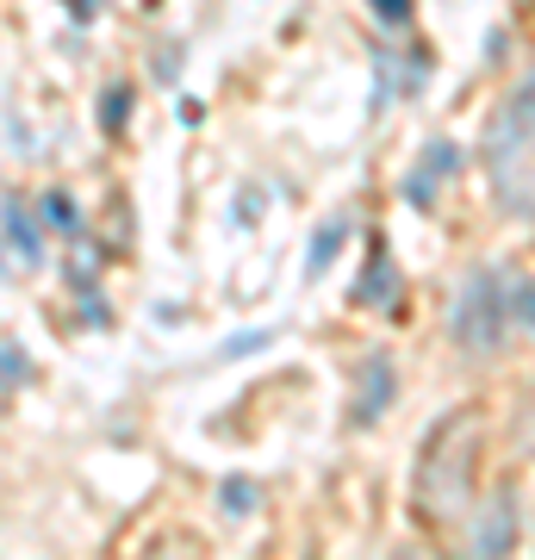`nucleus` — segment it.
<instances>
[{"label": "nucleus", "instance_id": "nucleus-1", "mask_svg": "<svg viewBox=\"0 0 535 560\" xmlns=\"http://www.w3.org/2000/svg\"><path fill=\"white\" fill-rule=\"evenodd\" d=\"M486 162H492V180H511V187H504L511 212L530 219V212H535V81L516 94L511 106H504V113H498Z\"/></svg>", "mask_w": 535, "mask_h": 560}, {"label": "nucleus", "instance_id": "nucleus-3", "mask_svg": "<svg viewBox=\"0 0 535 560\" xmlns=\"http://www.w3.org/2000/svg\"><path fill=\"white\" fill-rule=\"evenodd\" d=\"M386 399H393V368H386V361H368V368H361V399H356V423H374L380 411H386Z\"/></svg>", "mask_w": 535, "mask_h": 560}, {"label": "nucleus", "instance_id": "nucleus-11", "mask_svg": "<svg viewBox=\"0 0 535 560\" xmlns=\"http://www.w3.org/2000/svg\"><path fill=\"white\" fill-rule=\"evenodd\" d=\"M268 342V330H249V337H237V342H224V355H243V349H261Z\"/></svg>", "mask_w": 535, "mask_h": 560}, {"label": "nucleus", "instance_id": "nucleus-12", "mask_svg": "<svg viewBox=\"0 0 535 560\" xmlns=\"http://www.w3.org/2000/svg\"><path fill=\"white\" fill-rule=\"evenodd\" d=\"M380 13H386V20H405V13H411V0H374Z\"/></svg>", "mask_w": 535, "mask_h": 560}, {"label": "nucleus", "instance_id": "nucleus-6", "mask_svg": "<svg viewBox=\"0 0 535 560\" xmlns=\"http://www.w3.org/2000/svg\"><path fill=\"white\" fill-rule=\"evenodd\" d=\"M430 156H437V162H423V168H417V175L405 180V194H411V200H423V194H430V187H437V180L449 175V168H455V150H449V143H437Z\"/></svg>", "mask_w": 535, "mask_h": 560}, {"label": "nucleus", "instance_id": "nucleus-7", "mask_svg": "<svg viewBox=\"0 0 535 560\" xmlns=\"http://www.w3.org/2000/svg\"><path fill=\"white\" fill-rule=\"evenodd\" d=\"M374 293H386V300L398 293V275H393V261L386 256H380L374 268H368V280H361V300H374Z\"/></svg>", "mask_w": 535, "mask_h": 560}, {"label": "nucleus", "instance_id": "nucleus-2", "mask_svg": "<svg viewBox=\"0 0 535 560\" xmlns=\"http://www.w3.org/2000/svg\"><path fill=\"white\" fill-rule=\"evenodd\" d=\"M504 337V305H498V275H474L455 305V342L461 349H498Z\"/></svg>", "mask_w": 535, "mask_h": 560}, {"label": "nucleus", "instance_id": "nucleus-5", "mask_svg": "<svg viewBox=\"0 0 535 560\" xmlns=\"http://www.w3.org/2000/svg\"><path fill=\"white\" fill-rule=\"evenodd\" d=\"M342 237H349V219H330V224H324V231H317V237H312V256H305V275H324V261H330V256H337V249H342Z\"/></svg>", "mask_w": 535, "mask_h": 560}, {"label": "nucleus", "instance_id": "nucleus-9", "mask_svg": "<svg viewBox=\"0 0 535 560\" xmlns=\"http://www.w3.org/2000/svg\"><path fill=\"white\" fill-rule=\"evenodd\" d=\"M13 381H25V361L13 342H0V386H13Z\"/></svg>", "mask_w": 535, "mask_h": 560}, {"label": "nucleus", "instance_id": "nucleus-4", "mask_svg": "<svg viewBox=\"0 0 535 560\" xmlns=\"http://www.w3.org/2000/svg\"><path fill=\"white\" fill-rule=\"evenodd\" d=\"M0 219H7L13 243H20V261H32V268H38V261H44V243H38V224H25V206L7 200V212H0Z\"/></svg>", "mask_w": 535, "mask_h": 560}, {"label": "nucleus", "instance_id": "nucleus-8", "mask_svg": "<svg viewBox=\"0 0 535 560\" xmlns=\"http://www.w3.org/2000/svg\"><path fill=\"white\" fill-rule=\"evenodd\" d=\"M224 511H237V517H243V511H256V486H249V480L224 486Z\"/></svg>", "mask_w": 535, "mask_h": 560}, {"label": "nucleus", "instance_id": "nucleus-10", "mask_svg": "<svg viewBox=\"0 0 535 560\" xmlns=\"http://www.w3.org/2000/svg\"><path fill=\"white\" fill-rule=\"evenodd\" d=\"M50 224H62V231H75V206H69V194H50Z\"/></svg>", "mask_w": 535, "mask_h": 560}]
</instances>
